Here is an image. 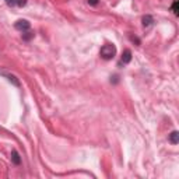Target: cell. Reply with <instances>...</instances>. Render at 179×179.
<instances>
[{"instance_id":"1","label":"cell","mask_w":179,"mask_h":179,"mask_svg":"<svg viewBox=\"0 0 179 179\" xmlns=\"http://www.w3.org/2000/svg\"><path fill=\"white\" fill-rule=\"evenodd\" d=\"M100 56L102 57L104 60H111L116 56V46L113 43H106L101 48L100 50Z\"/></svg>"},{"instance_id":"2","label":"cell","mask_w":179,"mask_h":179,"mask_svg":"<svg viewBox=\"0 0 179 179\" xmlns=\"http://www.w3.org/2000/svg\"><path fill=\"white\" fill-rule=\"evenodd\" d=\"M14 27H16V30L21 31V32H25V31H30L31 24L28 20H18L16 24H14Z\"/></svg>"},{"instance_id":"3","label":"cell","mask_w":179,"mask_h":179,"mask_svg":"<svg viewBox=\"0 0 179 179\" xmlns=\"http://www.w3.org/2000/svg\"><path fill=\"white\" fill-rule=\"evenodd\" d=\"M132 62V50L130 49H125L122 53V59H120V63L127 64Z\"/></svg>"},{"instance_id":"4","label":"cell","mask_w":179,"mask_h":179,"mask_svg":"<svg viewBox=\"0 0 179 179\" xmlns=\"http://www.w3.org/2000/svg\"><path fill=\"white\" fill-rule=\"evenodd\" d=\"M2 74H3V76L6 77V79L9 80V81H10V83H13L16 87H20V80L17 79V77L14 76V74H9V73H2Z\"/></svg>"},{"instance_id":"5","label":"cell","mask_w":179,"mask_h":179,"mask_svg":"<svg viewBox=\"0 0 179 179\" xmlns=\"http://www.w3.org/2000/svg\"><path fill=\"white\" fill-rule=\"evenodd\" d=\"M11 161H13L16 165H20V164H21L20 154L17 153V150H13V151H11Z\"/></svg>"},{"instance_id":"6","label":"cell","mask_w":179,"mask_h":179,"mask_svg":"<svg viewBox=\"0 0 179 179\" xmlns=\"http://www.w3.org/2000/svg\"><path fill=\"white\" fill-rule=\"evenodd\" d=\"M169 141L172 143V144H178L179 143V132L174 130V132L169 134Z\"/></svg>"},{"instance_id":"7","label":"cell","mask_w":179,"mask_h":179,"mask_svg":"<svg viewBox=\"0 0 179 179\" xmlns=\"http://www.w3.org/2000/svg\"><path fill=\"white\" fill-rule=\"evenodd\" d=\"M143 25L144 27H150L151 24L154 23V18H153V16H150V14H147V16H144L143 17Z\"/></svg>"},{"instance_id":"8","label":"cell","mask_w":179,"mask_h":179,"mask_svg":"<svg viewBox=\"0 0 179 179\" xmlns=\"http://www.w3.org/2000/svg\"><path fill=\"white\" fill-rule=\"evenodd\" d=\"M171 10L174 11V14H175V16H179V2H178V0H175V2L172 3Z\"/></svg>"},{"instance_id":"9","label":"cell","mask_w":179,"mask_h":179,"mask_svg":"<svg viewBox=\"0 0 179 179\" xmlns=\"http://www.w3.org/2000/svg\"><path fill=\"white\" fill-rule=\"evenodd\" d=\"M34 38V32H30V31H25V32H23V41H31Z\"/></svg>"},{"instance_id":"10","label":"cell","mask_w":179,"mask_h":179,"mask_svg":"<svg viewBox=\"0 0 179 179\" xmlns=\"http://www.w3.org/2000/svg\"><path fill=\"white\" fill-rule=\"evenodd\" d=\"M4 2H6L7 6H10V7L17 6V2H16V0H4Z\"/></svg>"},{"instance_id":"11","label":"cell","mask_w":179,"mask_h":179,"mask_svg":"<svg viewBox=\"0 0 179 179\" xmlns=\"http://www.w3.org/2000/svg\"><path fill=\"white\" fill-rule=\"evenodd\" d=\"M17 2V6L18 7H24L27 4V0H16Z\"/></svg>"},{"instance_id":"12","label":"cell","mask_w":179,"mask_h":179,"mask_svg":"<svg viewBox=\"0 0 179 179\" xmlns=\"http://www.w3.org/2000/svg\"><path fill=\"white\" fill-rule=\"evenodd\" d=\"M98 3H100V0H88V4H90V6H97Z\"/></svg>"},{"instance_id":"13","label":"cell","mask_w":179,"mask_h":179,"mask_svg":"<svg viewBox=\"0 0 179 179\" xmlns=\"http://www.w3.org/2000/svg\"><path fill=\"white\" fill-rule=\"evenodd\" d=\"M130 39H132V41H133V42H136V43H137V45H140V39H139V38H134V37H130Z\"/></svg>"}]
</instances>
